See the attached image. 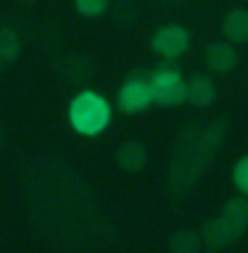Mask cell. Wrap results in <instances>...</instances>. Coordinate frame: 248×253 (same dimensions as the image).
Returning <instances> with one entry per match:
<instances>
[{"label":"cell","mask_w":248,"mask_h":253,"mask_svg":"<svg viewBox=\"0 0 248 253\" xmlns=\"http://www.w3.org/2000/svg\"><path fill=\"white\" fill-rule=\"evenodd\" d=\"M0 63H3V58H0Z\"/></svg>","instance_id":"9a60e30c"},{"label":"cell","mask_w":248,"mask_h":253,"mask_svg":"<svg viewBox=\"0 0 248 253\" xmlns=\"http://www.w3.org/2000/svg\"><path fill=\"white\" fill-rule=\"evenodd\" d=\"M233 179H235V187L241 190L243 195H248V156H243L241 161L235 164V171H233Z\"/></svg>","instance_id":"5bb4252c"},{"label":"cell","mask_w":248,"mask_h":253,"mask_svg":"<svg viewBox=\"0 0 248 253\" xmlns=\"http://www.w3.org/2000/svg\"><path fill=\"white\" fill-rule=\"evenodd\" d=\"M74 8L87 19H95L108 8V0H74Z\"/></svg>","instance_id":"4fadbf2b"},{"label":"cell","mask_w":248,"mask_h":253,"mask_svg":"<svg viewBox=\"0 0 248 253\" xmlns=\"http://www.w3.org/2000/svg\"><path fill=\"white\" fill-rule=\"evenodd\" d=\"M150 87V98L161 106H177L185 100V79L177 69H156L146 77Z\"/></svg>","instance_id":"7a4b0ae2"},{"label":"cell","mask_w":248,"mask_h":253,"mask_svg":"<svg viewBox=\"0 0 248 253\" xmlns=\"http://www.w3.org/2000/svg\"><path fill=\"white\" fill-rule=\"evenodd\" d=\"M111 119V106L100 98L98 92H79L69 106V122L77 132L82 134H98L108 126Z\"/></svg>","instance_id":"6da1fadb"},{"label":"cell","mask_w":248,"mask_h":253,"mask_svg":"<svg viewBox=\"0 0 248 253\" xmlns=\"http://www.w3.org/2000/svg\"><path fill=\"white\" fill-rule=\"evenodd\" d=\"M116 103H119V108H122L124 114H140V111H146L150 103H153V98H150L148 79L130 77L122 87H119Z\"/></svg>","instance_id":"3957f363"},{"label":"cell","mask_w":248,"mask_h":253,"mask_svg":"<svg viewBox=\"0 0 248 253\" xmlns=\"http://www.w3.org/2000/svg\"><path fill=\"white\" fill-rule=\"evenodd\" d=\"M19 55V37L11 29H0V58L13 61Z\"/></svg>","instance_id":"7c38bea8"},{"label":"cell","mask_w":248,"mask_h":253,"mask_svg":"<svg viewBox=\"0 0 248 253\" xmlns=\"http://www.w3.org/2000/svg\"><path fill=\"white\" fill-rule=\"evenodd\" d=\"M222 35H225V40L233 45L248 42V11H243V8L230 11L225 19H222Z\"/></svg>","instance_id":"ba28073f"},{"label":"cell","mask_w":248,"mask_h":253,"mask_svg":"<svg viewBox=\"0 0 248 253\" xmlns=\"http://www.w3.org/2000/svg\"><path fill=\"white\" fill-rule=\"evenodd\" d=\"M150 47L158 55H164V58H180L190 47V35L188 29L177 27V24H169V27H161L150 37Z\"/></svg>","instance_id":"277c9868"},{"label":"cell","mask_w":248,"mask_h":253,"mask_svg":"<svg viewBox=\"0 0 248 253\" xmlns=\"http://www.w3.org/2000/svg\"><path fill=\"white\" fill-rule=\"evenodd\" d=\"M206 63H209L211 71H230L238 63V53L233 42H227V40H219V42H211L206 47Z\"/></svg>","instance_id":"8992f818"},{"label":"cell","mask_w":248,"mask_h":253,"mask_svg":"<svg viewBox=\"0 0 248 253\" xmlns=\"http://www.w3.org/2000/svg\"><path fill=\"white\" fill-rule=\"evenodd\" d=\"M116 161H119V166H124L127 171H140L148 161V153H146V148H143L140 142L132 140V142H124V145L119 148Z\"/></svg>","instance_id":"9c48e42d"},{"label":"cell","mask_w":248,"mask_h":253,"mask_svg":"<svg viewBox=\"0 0 248 253\" xmlns=\"http://www.w3.org/2000/svg\"><path fill=\"white\" fill-rule=\"evenodd\" d=\"M185 100L196 108H206L217 100V87L209 74H190L185 79Z\"/></svg>","instance_id":"5b68a950"},{"label":"cell","mask_w":248,"mask_h":253,"mask_svg":"<svg viewBox=\"0 0 248 253\" xmlns=\"http://www.w3.org/2000/svg\"><path fill=\"white\" fill-rule=\"evenodd\" d=\"M243 232L241 229H235L225 216H219V219H214L209 221V224L203 227V240L211 245V248H222V245H230V243H235L238 237H241Z\"/></svg>","instance_id":"52a82bcc"},{"label":"cell","mask_w":248,"mask_h":253,"mask_svg":"<svg viewBox=\"0 0 248 253\" xmlns=\"http://www.w3.org/2000/svg\"><path fill=\"white\" fill-rule=\"evenodd\" d=\"M222 216H225L235 229H241V232H243V229L248 227V201H246V198H233V201H227Z\"/></svg>","instance_id":"8fae6325"},{"label":"cell","mask_w":248,"mask_h":253,"mask_svg":"<svg viewBox=\"0 0 248 253\" xmlns=\"http://www.w3.org/2000/svg\"><path fill=\"white\" fill-rule=\"evenodd\" d=\"M172 253H201V237L193 229H177L169 240Z\"/></svg>","instance_id":"30bf717a"}]
</instances>
